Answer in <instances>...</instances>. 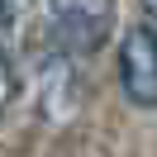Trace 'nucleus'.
Wrapping results in <instances>:
<instances>
[{"mask_svg":"<svg viewBox=\"0 0 157 157\" xmlns=\"http://www.w3.org/2000/svg\"><path fill=\"white\" fill-rule=\"evenodd\" d=\"M48 10L57 24V38L71 52H95L114 24V0H48Z\"/></svg>","mask_w":157,"mask_h":157,"instance_id":"nucleus-1","label":"nucleus"},{"mask_svg":"<svg viewBox=\"0 0 157 157\" xmlns=\"http://www.w3.org/2000/svg\"><path fill=\"white\" fill-rule=\"evenodd\" d=\"M119 81H124V95L143 109H157V33L147 24L124 33L119 43Z\"/></svg>","mask_w":157,"mask_h":157,"instance_id":"nucleus-2","label":"nucleus"},{"mask_svg":"<svg viewBox=\"0 0 157 157\" xmlns=\"http://www.w3.org/2000/svg\"><path fill=\"white\" fill-rule=\"evenodd\" d=\"M143 19H147V29L157 33V0H143Z\"/></svg>","mask_w":157,"mask_h":157,"instance_id":"nucleus-6","label":"nucleus"},{"mask_svg":"<svg viewBox=\"0 0 157 157\" xmlns=\"http://www.w3.org/2000/svg\"><path fill=\"white\" fill-rule=\"evenodd\" d=\"M14 95V67H10V52H5V43H0V109L10 105Z\"/></svg>","mask_w":157,"mask_h":157,"instance_id":"nucleus-4","label":"nucleus"},{"mask_svg":"<svg viewBox=\"0 0 157 157\" xmlns=\"http://www.w3.org/2000/svg\"><path fill=\"white\" fill-rule=\"evenodd\" d=\"M38 109L48 124H67L81 109V76L67 52H48L38 67Z\"/></svg>","mask_w":157,"mask_h":157,"instance_id":"nucleus-3","label":"nucleus"},{"mask_svg":"<svg viewBox=\"0 0 157 157\" xmlns=\"http://www.w3.org/2000/svg\"><path fill=\"white\" fill-rule=\"evenodd\" d=\"M29 5H33V0H0V24H10V19H19V14H29Z\"/></svg>","mask_w":157,"mask_h":157,"instance_id":"nucleus-5","label":"nucleus"}]
</instances>
